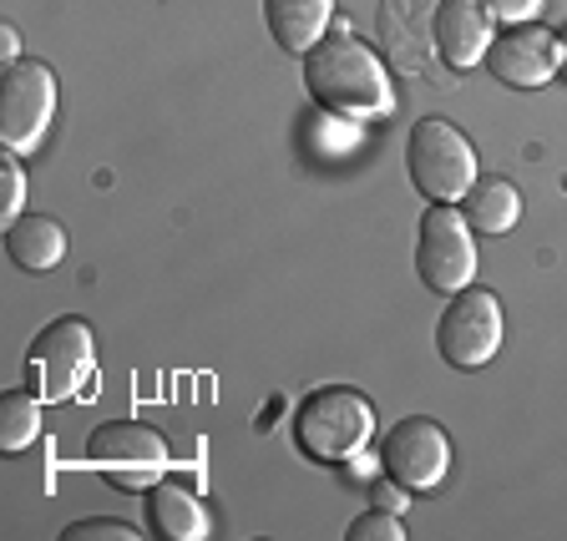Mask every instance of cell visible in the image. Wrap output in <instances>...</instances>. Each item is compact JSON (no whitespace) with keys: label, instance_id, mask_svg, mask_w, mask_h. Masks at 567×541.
<instances>
[{"label":"cell","instance_id":"6da1fadb","mask_svg":"<svg viewBox=\"0 0 567 541\" xmlns=\"http://www.w3.org/2000/svg\"><path fill=\"white\" fill-rule=\"evenodd\" d=\"M305 82L324 112L350 122H370L390 106V76L380 66V56L360 41V35L340 31L324 35L315 51L305 56Z\"/></svg>","mask_w":567,"mask_h":541},{"label":"cell","instance_id":"7a4b0ae2","mask_svg":"<svg viewBox=\"0 0 567 541\" xmlns=\"http://www.w3.org/2000/svg\"><path fill=\"white\" fill-rule=\"evenodd\" d=\"M370 436H375V405L360 389H315L295 410V446L319 466H344V460L365 456Z\"/></svg>","mask_w":567,"mask_h":541},{"label":"cell","instance_id":"3957f363","mask_svg":"<svg viewBox=\"0 0 567 541\" xmlns=\"http://www.w3.org/2000/svg\"><path fill=\"white\" fill-rule=\"evenodd\" d=\"M92 375H96V340L92 324L76 314L51 319L25 350V389H35L47 405L76 400L92 385Z\"/></svg>","mask_w":567,"mask_h":541},{"label":"cell","instance_id":"277c9868","mask_svg":"<svg viewBox=\"0 0 567 541\" xmlns=\"http://www.w3.org/2000/svg\"><path fill=\"white\" fill-rule=\"evenodd\" d=\"M405 167L425 202H461L476 188V147L446 117H421L405 137Z\"/></svg>","mask_w":567,"mask_h":541},{"label":"cell","instance_id":"5b68a950","mask_svg":"<svg viewBox=\"0 0 567 541\" xmlns=\"http://www.w3.org/2000/svg\"><path fill=\"white\" fill-rule=\"evenodd\" d=\"M51 122H56V71L31 56L11 61L6 82H0V142H6V153H35L47 142Z\"/></svg>","mask_w":567,"mask_h":541},{"label":"cell","instance_id":"8992f818","mask_svg":"<svg viewBox=\"0 0 567 541\" xmlns=\"http://www.w3.org/2000/svg\"><path fill=\"white\" fill-rule=\"evenodd\" d=\"M82 466L102 471L117 491H142L167 476V440L142 420H106L86 440Z\"/></svg>","mask_w":567,"mask_h":541},{"label":"cell","instance_id":"52a82bcc","mask_svg":"<svg viewBox=\"0 0 567 541\" xmlns=\"http://www.w3.org/2000/svg\"><path fill=\"white\" fill-rule=\"evenodd\" d=\"M415 273L425 289L436 294H461L476 279V243L466 212H456V202H431L421 218V243H415Z\"/></svg>","mask_w":567,"mask_h":541},{"label":"cell","instance_id":"ba28073f","mask_svg":"<svg viewBox=\"0 0 567 541\" xmlns=\"http://www.w3.org/2000/svg\"><path fill=\"white\" fill-rule=\"evenodd\" d=\"M502 334H507V319H502L496 294H486V289L451 294L446 314L436 319V350L456 370H486L502 350Z\"/></svg>","mask_w":567,"mask_h":541},{"label":"cell","instance_id":"9c48e42d","mask_svg":"<svg viewBox=\"0 0 567 541\" xmlns=\"http://www.w3.org/2000/svg\"><path fill=\"white\" fill-rule=\"evenodd\" d=\"M380 466H385L390 481H401L405 491H415V496L441 491L446 476H451V436L436 420L411 415V420H401L385 436V446H380Z\"/></svg>","mask_w":567,"mask_h":541},{"label":"cell","instance_id":"30bf717a","mask_svg":"<svg viewBox=\"0 0 567 541\" xmlns=\"http://www.w3.org/2000/svg\"><path fill=\"white\" fill-rule=\"evenodd\" d=\"M486 66H492L496 82L517 86V92H532V86H547L557 76V66H563V41L537 21L507 25L502 35H492Z\"/></svg>","mask_w":567,"mask_h":541},{"label":"cell","instance_id":"8fae6325","mask_svg":"<svg viewBox=\"0 0 567 541\" xmlns=\"http://www.w3.org/2000/svg\"><path fill=\"white\" fill-rule=\"evenodd\" d=\"M492 6L486 0H441L436 6V51L446 66L472 71L492 51Z\"/></svg>","mask_w":567,"mask_h":541},{"label":"cell","instance_id":"7c38bea8","mask_svg":"<svg viewBox=\"0 0 567 541\" xmlns=\"http://www.w3.org/2000/svg\"><path fill=\"white\" fill-rule=\"evenodd\" d=\"M330 15H334V0H264L269 35L289 56H309L330 35Z\"/></svg>","mask_w":567,"mask_h":541},{"label":"cell","instance_id":"4fadbf2b","mask_svg":"<svg viewBox=\"0 0 567 541\" xmlns=\"http://www.w3.org/2000/svg\"><path fill=\"white\" fill-rule=\"evenodd\" d=\"M147 521H153V531L163 541H203L213 531V517L198 501V491L167 481V476L153 486V496H147Z\"/></svg>","mask_w":567,"mask_h":541},{"label":"cell","instance_id":"5bb4252c","mask_svg":"<svg viewBox=\"0 0 567 541\" xmlns=\"http://www.w3.org/2000/svg\"><path fill=\"white\" fill-rule=\"evenodd\" d=\"M6 253H11L16 269L25 273H51L66 259V228L47 212H21L11 228H6Z\"/></svg>","mask_w":567,"mask_h":541},{"label":"cell","instance_id":"9a60e30c","mask_svg":"<svg viewBox=\"0 0 567 541\" xmlns=\"http://www.w3.org/2000/svg\"><path fill=\"white\" fill-rule=\"evenodd\" d=\"M466 223L476 228V233H512L522 218V193L517 183H507V177H476V188L466 193Z\"/></svg>","mask_w":567,"mask_h":541},{"label":"cell","instance_id":"2e32d148","mask_svg":"<svg viewBox=\"0 0 567 541\" xmlns=\"http://www.w3.org/2000/svg\"><path fill=\"white\" fill-rule=\"evenodd\" d=\"M41 395L35 389H6V400H0V446L6 456H21V450L35 446L41 436Z\"/></svg>","mask_w":567,"mask_h":541},{"label":"cell","instance_id":"e0dca14e","mask_svg":"<svg viewBox=\"0 0 567 541\" xmlns=\"http://www.w3.org/2000/svg\"><path fill=\"white\" fill-rule=\"evenodd\" d=\"M21 212H25V167L16 163V153H11L6 167H0V223L11 228Z\"/></svg>","mask_w":567,"mask_h":541},{"label":"cell","instance_id":"ac0fdd59","mask_svg":"<svg viewBox=\"0 0 567 541\" xmlns=\"http://www.w3.org/2000/svg\"><path fill=\"white\" fill-rule=\"evenodd\" d=\"M344 541H405V527H401V517H395V511L370 507L365 517L344 531Z\"/></svg>","mask_w":567,"mask_h":541},{"label":"cell","instance_id":"d6986e66","mask_svg":"<svg viewBox=\"0 0 567 541\" xmlns=\"http://www.w3.org/2000/svg\"><path fill=\"white\" fill-rule=\"evenodd\" d=\"M137 537L142 531L117 517H92V521H76V527L61 531V541H137Z\"/></svg>","mask_w":567,"mask_h":541},{"label":"cell","instance_id":"ffe728a7","mask_svg":"<svg viewBox=\"0 0 567 541\" xmlns=\"http://www.w3.org/2000/svg\"><path fill=\"white\" fill-rule=\"evenodd\" d=\"M486 6H492L496 21H512V25L537 21V11H543V0H486Z\"/></svg>","mask_w":567,"mask_h":541},{"label":"cell","instance_id":"44dd1931","mask_svg":"<svg viewBox=\"0 0 567 541\" xmlns=\"http://www.w3.org/2000/svg\"><path fill=\"white\" fill-rule=\"evenodd\" d=\"M370 486H375V491H370V501H375L380 511H395V517H401V507H405V496H411V491H405L401 481H390V476H385V481H370Z\"/></svg>","mask_w":567,"mask_h":541},{"label":"cell","instance_id":"7402d4cb","mask_svg":"<svg viewBox=\"0 0 567 541\" xmlns=\"http://www.w3.org/2000/svg\"><path fill=\"white\" fill-rule=\"evenodd\" d=\"M0 56H6V66L21 61V31L16 25H0Z\"/></svg>","mask_w":567,"mask_h":541},{"label":"cell","instance_id":"603a6c76","mask_svg":"<svg viewBox=\"0 0 567 541\" xmlns=\"http://www.w3.org/2000/svg\"><path fill=\"white\" fill-rule=\"evenodd\" d=\"M563 61H567V46H563Z\"/></svg>","mask_w":567,"mask_h":541}]
</instances>
